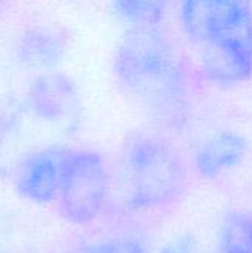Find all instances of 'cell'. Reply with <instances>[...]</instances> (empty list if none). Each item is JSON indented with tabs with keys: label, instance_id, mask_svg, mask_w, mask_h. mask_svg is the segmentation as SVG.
<instances>
[{
	"label": "cell",
	"instance_id": "cell-1",
	"mask_svg": "<svg viewBox=\"0 0 252 253\" xmlns=\"http://www.w3.org/2000/svg\"><path fill=\"white\" fill-rule=\"evenodd\" d=\"M120 89L154 122L183 120L189 93L180 56L159 27L128 30L113 58Z\"/></svg>",
	"mask_w": 252,
	"mask_h": 253
},
{
	"label": "cell",
	"instance_id": "cell-2",
	"mask_svg": "<svg viewBox=\"0 0 252 253\" xmlns=\"http://www.w3.org/2000/svg\"><path fill=\"white\" fill-rule=\"evenodd\" d=\"M186 34L202 49L209 80L236 83L252 74V10L241 1L193 0L181 4Z\"/></svg>",
	"mask_w": 252,
	"mask_h": 253
},
{
	"label": "cell",
	"instance_id": "cell-3",
	"mask_svg": "<svg viewBox=\"0 0 252 253\" xmlns=\"http://www.w3.org/2000/svg\"><path fill=\"white\" fill-rule=\"evenodd\" d=\"M125 199L137 212L160 211L175 203L187 185V168L162 138L132 136L122 153Z\"/></svg>",
	"mask_w": 252,
	"mask_h": 253
},
{
	"label": "cell",
	"instance_id": "cell-4",
	"mask_svg": "<svg viewBox=\"0 0 252 253\" xmlns=\"http://www.w3.org/2000/svg\"><path fill=\"white\" fill-rule=\"evenodd\" d=\"M110 190V176L102 156L92 150H68L56 208L73 225H89L102 213Z\"/></svg>",
	"mask_w": 252,
	"mask_h": 253
},
{
	"label": "cell",
	"instance_id": "cell-5",
	"mask_svg": "<svg viewBox=\"0 0 252 253\" xmlns=\"http://www.w3.org/2000/svg\"><path fill=\"white\" fill-rule=\"evenodd\" d=\"M25 105L30 113L53 126H71L80 111L79 90L71 79L64 74L48 71L39 76L28 87Z\"/></svg>",
	"mask_w": 252,
	"mask_h": 253
},
{
	"label": "cell",
	"instance_id": "cell-6",
	"mask_svg": "<svg viewBox=\"0 0 252 253\" xmlns=\"http://www.w3.org/2000/svg\"><path fill=\"white\" fill-rule=\"evenodd\" d=\"M67 148H42L22 159L15 173L16 193L33 205H55Z\"/></svg>",
	"mask_w": 252,
	"mask_h": 253
},
{
	"label": "cell",
	"instance_id": "cell-7",
	"mask_svg": "<svg viewBox=\"0 0 252 253\" xmlns=\"http://www.w3.org/2000/svg\"><path fill=\"white\" fill-rule=\"evenodd\" d=\"M19 61L36 70L52 71L67 53L65 36L50 27H34L27 30L16 43Z\"/></svg>",
	"mask_w": 252,
	"mask_h": 253
},
{
	"label": "cell",
	"instance_id": "cell-8",
	"mask_svg": "<svg viewBox=\"0 0 252 253\" xmlns=\"http://www.w3.org/2000/svg\"><path fill=\"white\" fill-rule=\"evenodd\" d=\"M248 150L247 139L232 130H223L211 136L196 154V168L205 178H217L235 168Z\"/></svg>",
	"mask_w": 252,
	"mask_h": 253
},
{
	"label": "cell",
	"instance_id": "cell-9",
	"mask_svg": "<svg viewBox=\"0 0 252 253\" xmlns=\"http://www.w3.org/2000/svg\"><path fill=\"white\" fill-rule=\"evenodd\" d=\"M218 253H252V213L235 211L224 218Z\"/></svg>",
	"mask_w": 252,
	"mask_h": 253
},
{
	"label": "cell",
	"instance_id": "cell-10",
	"mask_svg": "<svg viewBox=\"0 0 252 253\" xmlns=\"http://www.w3.org/2000/svg\"><path fill=\"white\" fill-rule=\"evenodd\" d=\"M113 9L129 30H138L159 27L165 16L166 4L160 1H116Z\"/></svg>",
	"mask_w": 252,
	"mask_h": 253
},
{
	"label": "cell",
	"instance_id": "cell-11",
	"mask_svg": "<svg viewBox=\"0 0 252 253\" xmlns=\"http://www.w3.org/2000/svg\"><path fill=\"white\" fill-rule=\"evenodd\" d=\"M86 253H149V251L135 237H114L91 246Z\"/></svg>",
	"mask_w": 252,
	"mask_h": 253
},
{
	"label": "cell",
	"instance_id": "cell-12",
	"mask_svg": "<svg viewBox=\"0 0 252 253\" xmlns=\"http://www.w3.org/2000/svg\"><path fill=\"white\" fill-rule=\"evenodd\" d=\"M159 253H196V240L192 234H181L168 242Z\"/></svg>",
	"mask_w": 252,
	"mask_h": 253
}]
</instances>
